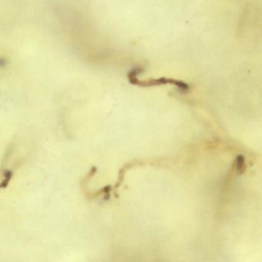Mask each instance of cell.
Instances as JSON below:
<instances>
[{
    "mask_svg": "<svg viewBox=\"0 0 262 262\" xmlns=\"http://www.w3.org/2000/svg\"><path fill=\"white\" fill-rule=\"evenodd\" d=\"M234 168H235V171L236 174L238 175H242L246 170V163L245 158L243 154H238L235 159V163H234Z\"/></svg>",
    "mask_w": 262,
    "mask_h": 262,
    "instance_id": "cell-1",
    "label": "cell"
},
{
    "mask_svg": "<svg viewBox=\"0 0 262 262\" xmlns=\"http://www.w3.org/2000/svg\"><path fill=\"white\" fill-rule=\"evenodd\" d=\"M12 176V173L11 171H6V175H4V180L2 181V183L1 184V188H4L5 187H6L10 181V180L11 179Z\"/></svg>",
    "mask_w": 262,
    "mask_h": 262,
    "instance_id": "cell-2",
    "label": "cell"
}]
</instances>
